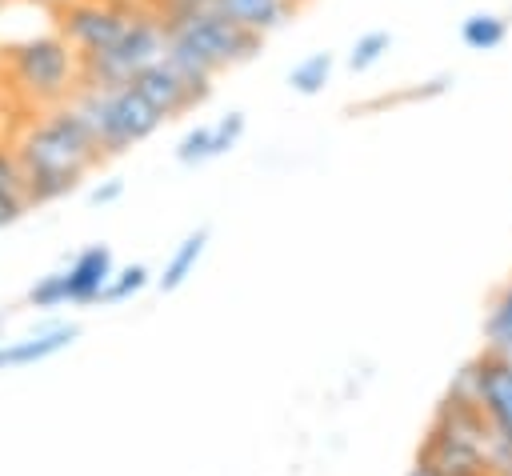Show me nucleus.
Returning a JSON list of instances; mask_svg holds the SVG:
<instances>
[{"instance_id":"20","label":"nucleus","mask_w":512,"mask_h":476,"mask_svg":"<svg viewBox=\"0 0 512 476\" xmlns=\"http://www.w3.org/2000/svg\"><path fill=\"white\" fill-rule=\"evenodd\" d=\"M244 128H248V120H244V112H224L220 120H212V160H220V156H228L236 144H240V136H244Z\"/></svg>"},{"instance_id":"13","label":"nucleus","mask_w":512,"mask_h":476,"mask_svg":"<svg viewBox=\"0 0 512 476\" xmlns=\"http://www.w3.org/2000/svg\"><path fill=\"white\" fill-rule=\"evenodd\" d=\"M512 32V20L504 12H492V8H480V12H468L460 20V44L468 52H492L508 40Z\"/></svg>"},{"instance_id":"11","label":"nucleus","mask_w":512,"mask_h":476,"mask_svg":"<svg viewBox=\"0 0 512 476\" xmlns=\"http://www.w3.org/2000/svg\"><path fill=\"white\" fill-rule=\"evenodd\" d=\"M216 8H220V12H228L232 20H240L244 28L260 32V36H268V32L284 28V24L300 12L292 0H216Z\"/></svg>"},{"instance_id":"14","label":"nucleus","mask_w":512,"mask_h":476,"mask_svg":"<svg viewBox=\"0 0 512 476\" xmlns=\"http://www.w3.org/2000/svg\"><path fill=\"white\" fill-rule=\"evenodd\" d=\"M204 244H208V228L188 232V236L176 244V252L168 256V264H164V272L156 276V284H160L164 292H176V288L196 272V260L204 256Z\"/></svg>"},{"instance_id":"19","label":"nucleus","mask_w":512,"mask_h":476,"mask_svg":"<svg viewBox=\"0 0 512 476\" xmlns=\"http://www.w3.org/2000/svg\"><path fill=\"white\" fill-rule=\"evenodd\" d=\"M28 304H32V308H60V304H68V272L60 268V272L40 276V280L28 288Z\"/></svg>"},{"instance_id":"3","label":"nucleus","mask_w":512,"mask_h":476,"mask_svg":"<svg viewBox=\"0 0 512 476\" xmlns=\"http://www.w3.org/2000/svg\"><path fill=\"white\" fill-rule=\"evenodd\" d=\"M4 68L12 76V88L28 96L32 104H64L80 88V56L52 24L48 32H28L20 40L4 44Z\"/></svg>"},{"instance_id":"24","label":"nucleus","mask_w":512,"mask_h":476,"mask_svg":"<svg viewBox=\"0 0 512 476\" xmlns=\"http://www.w3.org/2000/svg\"><path fill=\"white\" fill-rule=\"evenodd\" d=\"M36 8H48V12H60V8H68V4H76V0H32Z\"/></svg>"},{"instance_id":"9","label":"nucleus","mask_w":512,"mask_h":476,"mask_svg":"<svg viewBox=\"0 0 512 476\" xmlns=\"http://www.w3.org/2000/svg\"><path fill=\"white\" fill-rule=\"evenodd\" d=\"M64 272H68V304H92L104 296L108 280L116 276V264L108 244H88L84 252H76V260Z\"/></svg>"},{"instance_id":"25","label":"nucleus","mask_w":512,"mask_h":476,"mask_svg":"<svg viewBox=\"0 0 512 476\" xmlns=\"http://www.w3.org/2000/svg\"><path fill=\"white\" fill-rule=\"evenodd\" d=\"M292 4H296V8H304V4H312V0H292Z\"/></svg>"},{"instance_id":"26","label":"nucleus","mask_w":512,"mask_h":476,"mask_svg":"<svg viewBox=\"0 0 512 476\" xmlns=\"http://www.w3.org/2000/svg\"><path fill=\"white\" fill-rule=\"evenodd\" d=\"M0 344H4V340H0Z\"/></svg>"},{"instance_id":"4","label":"nucleus","mask_w":512,"mask_h":476,"mask_svg":"<svg viewBox=\"0 0 512 476\" xmlns=\"http://www.w3.org/2000/svg\"><path fill=\"white\" fill-rule=\"evenodd\" d=\"M72 104L80 108V116L96 132L104 156H120V152L136 148L140 140H148L164 124V116L132 84H120V88H76Z\"/></svg>"},{"instance_id":"22","label":"nucleus","mask_w":512,"mask_h":476,"mask_svg":"<svg viewBox=\"0 0 512 476\" xmlns=\"http://www.w3.org/2000/svg\"><path fill=\"white\" fill-rule=\"evenodd\" d=\"M120 196H124V184H120V180H104V184H96V188L88 192V204L100 208V204H112V200H120Z\"/></svg>"},{"instance_id":"18","label":"nucleus","mask_w":512,"mask_h":476,"mask_svg":"<svg viewBox=\"0 0 512 476\" xmlns=\"http://www.w3.org/2000/svg\"><path fill=\"white\" fill-rule=\"evenodd\" d=\"M176 160L180 164H208L212 160V124H196L176 140Z\"/></svg>"},{"instance_id":"16","label":"nucleus","mask_w":512,"mask_h":476,"mask_svg":"<svg viewBox=\"0 0 512 476\" xmlns=\"http://www.w3.org/2000/svg\"><path fill=\"white\" fill-rule=\"evenodd\" d=\"M484 332H488V352L512 360V280H508V288L496 296V304H492V312H488V320H484Z\"/></svg>"},{"instance_id":"7","label":"nucleus","mask_w":512,"mask_h":476,"mask_svg":"<svg viewBox=\"0 0 512 476\" xmlns=\"http://www.w3.org/2000/svg\"><path fill=\"white\" fill-rule=\"evenodd\" d=\"M452 396H468L480 404V412L488 416L492 432L500 440H512V360L496 356V352H484L476 356L460 380L452 384Z\"/></svg>"},{"instance_id":"17","label":"nucleus","mask_w":512,"mask_h":476,"mask_svg":"<svg viewBox=\"0 0 512 476\" xmlns=\"http://www.w3.org/2000/svg\"><path fill=\"white\" fill-rule=\"evenodd\" d=\"M388 48H392V32L368 28V32H360V36L352 40L344 64H348V72H368V68H376V64L388 56Z\"/></svg>"},{"instance_id":"12","label":"nucleus","mask_w":512,"mask_h":476,"mask_svg":"<svg viewBox=\"0 0 512 476\" xmlns=\"http://www.w3.org/2000/svg\"><path fill=\"white\" fill-rule=\"evenodd\" d=\"M28 208L32 204H28V192H24V172H20L16 148H8L0 140V228L16 224Z\"/></svg>"},{"instance_id":"10","label":"nucleus","mask_w":512,"mask_h":476,"mask_svg":"<svg viewBox=\"0 0 512 476\" xmlns=\"http://www.w3.org/2000/svg\"><path fill=\"white\" fill-rule=\"evenodd\" d=\"M76 336H80L76 324H52V328H40V332H32V336H24V340H8V344H0V368L8 372V368L40 364V360L64 352Z\"/></svg>"},{"instance_id":"2","label":"nucleus","mask_w":512,"mask_h":476,"mask_svg":"<svg viewBox=\"0 0 512 476\" xmlns=\"http://www.w3.org/2000/svg\"><path fill=\"white\" fill-rule=\"evenodd\" d=\"M168 28V52L164 60L188 76L192 84H204L212 88L216 72L224 68H236L244 60H252L260 48H264V36L244 28L240 20H232L228 12H220L216 4L212 8H196V12H184V16H172L164 20Z\"/></svg>"},{"instance_id":"5","label":"nucleus","mask_w":512,"mask_h":476,"mask_svg":"<svg viewBox=\"0 0 512 476\" xmlns=\"http://www.w3.org/2000/svg\"><path fill=\"white\" fill-rule=\"evenodd\" d=\"M168 52V28L156 16V8H136L124 36L92 56H80V88H120L132 84L148 64H156Z\"/></svg>"},{"instance_id":"6","label":"nucleus","mask_w":512,"mask_h":476,"mask_svg":"<svg viewBox=\"0 0 512 476\" xmlns=\"http://www.w3.org/2000/svg\"><path fill=\"white\" fill-rule=\"evenodd\" d=\"M132 12L136 4H120V0H76L56 12V28L76 48V56H92L124 36Z\"/></svg>"},{"instance_id":"8","label":"nucleus","mask_w":512,"mask_h":476,"mask_svg":"<svg viewBox=\"0 0 512 476\" xmlns=\"http://www.w3.org/2000/svg\"><path fill=\"white\" fill-rule=\"evenodd\" d=\"M132 88L164 116V120H172V116H184V112H192L196 104H204L208 100V92L212 88H204V84H192L188 76H180L164 56L156 60V64H148L140 76H132Z\"/></svg>"},{"instance_id":"21","label":"nucleus","mask_w":512,"mask_h":476,"mask_svg":"<svg viewBox=\"0 0 512 476\" xmlns=\"http://www.w3.org/2000/svg\"><path fill=\"white\" fill-rule=\"evenodd\" d=\"M148 276H152V272H148L144 264H128V268H120V272L108 280V288H104L100 300H104V304H120V300L136 296V292L148 284Z\"/></svg>"},{"instance_id":"15","label":"nucleus","mask_w":512,"mask_h":476,"mask_svg":"<svg viewBox=\"0 0 512 476\" xmlns=\"http://www.w3.org/2000/svg\"><path fill=\"white\" fill-rule=\"evenodd\" d=\"M332 68H336V56L332 52H308L300 64H292L288 72V88L296 96H320L332 80Z\"/></svg>"},{"instance_id":"1","label":"nucleus","mask_w":512,"mask_h":476,"mask_svg":"<svg viewBox=\"0 0 512 476\" xmlns=\"http://www.w3.org/2000/svg\"><path fill=\"white\" fill-rule=\"evenodd\" d=\"M20 172H24V192L28 204H52L68 192H76V184L88 176V168L104 156L96 132L88 128V120L80 116V108L72 100L52 104L40 120H32L20 140L12 144Z\"/></svg>"},{"instance_id":"23","label":"nucleus","mask_w":512,"mask_h":476,"mask_svg":"<svg viewBox=\"0 0 512 476\" xmlns=\"http://www.w3.org/2000/svg\"><path fill=\"white\" fill-rule=\"evenodd\" d=\"M404 476H444V472H440V464H436V460H428V456L420 452V456H416V464H412Z\"/></svg>"}]
</instances>
